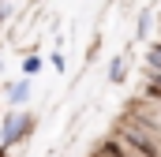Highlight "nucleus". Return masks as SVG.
Listing matches in <instances>:
<instances>
[{
  "mask_svg": "<svg viewBox=\"0 0 161 157\" xmlns=\"http://www.w3.org/2000/svg\"><path fill=\"white\" fill-rule=\"evenodd\" d=\"M23 131H30V116H23V112H11V116L4 120V146L19 142V138H23Z\"/></svg>",
  "mask_w": 161,
  "mask_h": 157,
  "instance_id": "f257e3e1",
  "label": "nucleus"
},
{
  "mask_svg": "<svg viewBox=\"0 0 161 157\" xmlns=\"http://www.w3.org/2000/svg\"><path fill=\"white\" fill-rule=\"evenodd\" d=\"M26 97H30V78H23V82L11 86V105H26Z\"/></svg>",
  "mask_w": 161,
  "mask_h": 157,
  "instance_id": "f03ea898",
  "label": "nucleus"
},
{
  "mask_svg": "<svg viewBox=\"0 0 161 157\" xmlns=\"http://www.w3.org/2000/svg\"><path fill=\"white\" fill-rule=\"evenodd\" d=\"M38 71H41V60L38 56H26V60H23V75L30 78V75H38Z\"/></svg>",
  "mask_w": 161,
  "mask_h": 157,
  "instance_id": "7ed1b4c3",
  "label": "nucleus"
},
{
  "mask_svg": "<svg viewBox=\"0 0 161 157\" xmlns=\"http://www.w3.org/2000/svg\"><path fill=\"white\" fill-rule=\"evenodd\" d=\"M124 71H127V68H124V60L116 56V60L109 64V78H113V82H120V78H124Z\"/></svg>",
  "mask_w": 161,
  "mask_h": 157,
  "instance_id": "20e7f679",
  "label": "nucleus"
},
{
  "mask_svg": "<svg viewBox=\"0 0 161 157\" xmlns=\"http://www.w3.org/2000/svg\"><path fill=\"white\" fill-rule=\"evenodd\" d=\"M150 64H154V68H158V71H161V52H158V49L150 52Z\"/></svg>",
  "mask_w": 161,
  "mask_h": 157,
  "instance_id": "39448f33",
  "label": "nucleus"
},
{
  "mask_svg": "<svg viewBox=\"0 0 161 157\" xmlns=\"http://www.w3.org/2000/svg\"><path fill=\"white\" fill-rule=\"evenodd\" d=\"M4 15H8V8H4V4H0V19H4Z\"/></svg>",
  "mask_w": 161,
  "mask_h": 157,
  "instance_id": "423d86ee",
  "label": "nucleus"
}]
</instances>
